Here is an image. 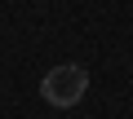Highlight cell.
<instances>
[{
    "label": "cell",
    "instance_id": "obj_1",
    "mask_svg": "<svg viewBox=\"0 0 133 119\" xmlns=\"http://www.w3.org/2000/svg\"><path fill=\"white\" fill-rule=\"evenodd\" d=\"M84 93H89V71H84L80 62H62V66H53V71H44V80H40V97H44L49 106H58V110L80 106Z\"/></svg>",
    "mask_w": 133,
    "mask_h": 119
}]
</instances>
